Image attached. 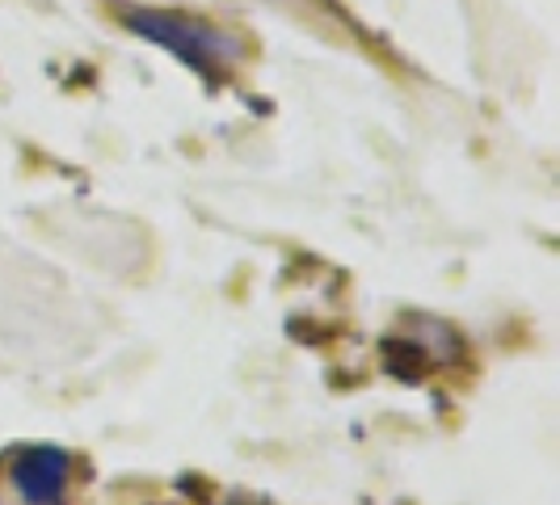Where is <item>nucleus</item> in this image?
I'll use <instances>...</instances> for the list:
<instances>
[{"label": "nucleus", "instance_id": "1", "mask_svg": "<svg viewBox=\"0 0 560 505\" xmlns=\"http://www.w3.org/2000/svg\"><path fill=\"white\" fill-rule=\"evenodd\" d=\"M127 26L136 30V34H143L148 43H161L182 63H190L198 77H215L220 63L241 56V47L228 34L211 30L207 22H198V17H177V13H156V9H131L127 13Z\"/></svg>", "mask_w": 560, "mask_h": 505}, {"label": "nucleus", "instance_id": "2", "mask_svg": "<svg viewBox=\"0 0 560 505\" xmlns=\"http://www.w3.org/2000/svg\"><path fill=\"white\" fill-rule=\"evenodd\" d=\"M9 480L26 505H59L72 484V455L63 447H30L13 459Z\"/></svg>", "mask_w": 560, "mask_h": 505}]
</instances>
